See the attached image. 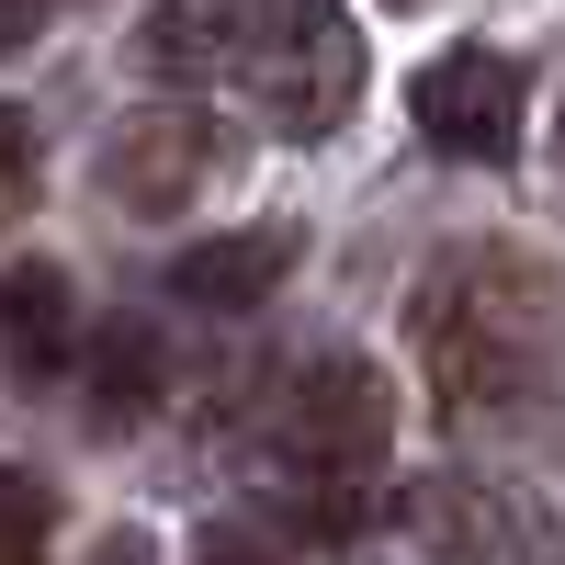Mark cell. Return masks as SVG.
Returning a JSON list of instances; mask_svg holds the SVG:
<instances>
[{"instance_id": "6da1fadb", "label": "cell", "mask_w": 565, "mask_h": 565, "mask_svg": "<svg viewBox=\"0 0 565 565\" xmlns=\"http://www.w3.org/2000/svg\"><path fill=\"white\" fill-rule=\"evenodd\" d=\"M407 351H418V373H430V396L452 418H498L565 351V282L521 249H452L407 295Z\"/></svg>"}, {"instance_id": "7a4b0ae2", "label": "cell", "mask_w": 565, "mask_h": 565, "mask_svg": "<svg viewBox=\"0 0 565 565\" xmlns=\"http://www.w3.org/2000/svg\"><path fill=\"white\" fill-rule=\"evenodd\" d=\"M238 90H249V114L271 136H295V148L340 136L351 103H362V34H351V12L340 0H271V12H249Z\"/></svg>"}, {"instance_id": "3957f363", "label": "cell", "mask_w": 565, "mask_h": 565, "mask_svg": "<svg viewBox=\"0 0 565 565\" xmlns=\"http://www.w3.org/2000/svg\"><path fill=\"white\" fill-rule=\"evenodd\" d=\"M271 441H282V463H295V476H317V487H351L362 463L396 441V396H385V373H373L362 351H328V362H306L295 385H282Z\"/></svg>"}, {"instance_id": "277c9868", "label": "cell", "mask_w": 565, "mask_h": 565, "mask_svg": "<svg viewBox=\"0 0 565 565\" xmlns=\"http://www.w3.org/2000/svg\"><path fill=\"white\" fill-rule=\"evenodd\" d=\"M407 543L430 565H565V521L498 476H418L407 487Z\"/></svg>"}, {"instance_id": "5b68a950", "label": "cell", "mask_w": 565, "mask_h": 565, "mask_svg": "<svg viewBox=\"0 0 565 565\" xmlns=\"http://www.w3.org/2000/svg\"><path fill=\"white\" fill-rule=\"evenodd\" d=\"M521 114H532V79H521L509 45H452V57L418 68V136L452 148V159L498 170L509 148H521Z\"/></svg>"}, {"instance_id": "8992f818", "label": "cell", "mask_w": 565, "mask_h": 565, "mask_svg": "<svg viewBox=\"0 0 565 565\" xmlns=\"http://www.w3.org/2000/svg\"><path fill=\"white\" fill-rule=\"evenodd\" d=\"M204 181H215V125L181 114V103H170V114L148 103V114H125V125L103 136V193H114L125 215H148V226H170Z\"/></svg>"}, {"instance_id": "52a82bcc", "label": "cell", "mask_w": 565, "mask_h": 565, "mask_svg": "<svg viewBox=\"0 0 565 565\" xmlns=\"http://www.w3.org/2000/svg\"><path fill=\"white\" fill-rule=\"evenodd\" d=\"M79 396H90V418L103 430H136L159 396H170V351H159V328L148 317H103V328H79Z\"/></svg>"}, {"instance_id": "ba28073f", "label": "cell", "mask_w": 565, "mask_h": 565, "mask_svg": "<svg viewBox=\"0 0 565 565\" xmlns=\"http://www.w3.org/2000/svg\"><path fill=\"white\" fill-rule=\"evenodd\" d=\"M295 226H238V238H204V249H170V295L181 306H215V317H238L260 306L282 271H295Z\"/></svg>"}, {"instance_id": "9c48e42d", "label": "cell", "mask_w": 565, "mask_h": 565, "mask_svg": "<svg viewBox=\"0 0 565 565\" xmlns=\"http://www.w3.org/2000/svg\"><path fill=\"white\" fill-rule=\"evenodd\" d=\"M0 351H12V373H68L79 351V306H68V271L57 260H12L0 271Z\"/></svg>"}, {"instance_id": "30bf717a", "label": "cell", "mask_w": 565, "mask_h": 565, "mask_svg": "<svg viewBox=\"0 0 565 565\" xmlns=\"http://www.w3.org/2000/svg\"><path fill=\"white\" fill-rule=\"evenodd\" d=\"M136 68L148 79H204L215 68V23L193 12V0H159V12L136 23Z\"/></svg>"}, {"instance_id": "8fae6325", "label": "cell", "mask_w": 565, "mask_h": 565, "mask_svg": "<svg viewBox=\"0 0 565 565\" xmlns=\"http://www.w3.org/2000/svg\"><path fill=\"white\" fill-rule=\"evenodd\" d=\"M34 543H45V487L0 463V565H34Z\"/></svg>"}, {"instance_id": "7c38bea8", "label": "cell", "mask_w": 565, "mask_h": 565, "mask_svg": "<svg viewBox=\"0 0 565 565\" xmlns=\"http://www.w3.org/2000/svg\"><path fill=\"white\" fill-rule=\"evenodd\" d=\"M23 193H34V125L0 114V204H23Z\"/></svg>"}, {"instance_id": "4fadbf2b", "label": "cell", "mask_w": 565, "mask_h": 565, "mask_svg": "<svg viewBox=\"0 0 565 565\" xmlns=\"http://www.w3.org/2000/svg\"><path fill=\"white\" fill-rule=\"evenodd\" d=\"M193 565H282V554H271V543H260L249 521H215V532L193 543Z\"/></svg>"}, {"instance_id": "5bb4252c", "label": "cell", "mask_w": 565, "mask_h": 565, "mask_svg": "<svg viewBox=\"0 0 565 565\" xmlns=\"http://www.w3.org/2000/svg\"><path fill=\"white\" fill-rule=\"evenodd\" d=\"M90 565H159V543H148V532H103V543H90Z\"/></svg>"}, {"instance_id": "9a60e30c", "label": "cell", "mask_w": 565, "mask_h": 565, "mask_svg": "<svg viewBox=\"0 0 565 565\" xmlns=\"http://www.w3.org/2000/svg\"><path fill=\"white\" fill-rule=\"evenodd\" d=\"M34 23H45V0H0V57H12V45H34Z\"/></svg>"}, {"instance_id": "2e32d148", "label": "cell", "mask_w": 565, "mask_h": 565, "mask_svg": "<svg viewBox=\"0 0 565 565\" xmlns=\"http://www.w3.org/2000/svg\"><path fill=\"white\" fill-rule=\"evenodd\" d=\"M385 12H441V0H385Z\"/></svg>"}, {"instance_id": "e0dca14e", "label": "cell", "mask_w": 565, "mask_h": 565, "mask_svg": "<svg viewBox=\"0 0 565 565\" xmlns=\"http://www.w3.org/2000/svg\"><path fill=\"white\" fill-rule=\"evenodd\" d=\"M554 159H565V114H554Z\"/></svg>"}]
</instances>
